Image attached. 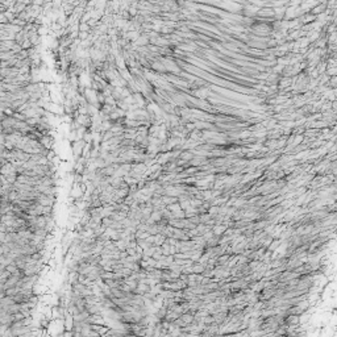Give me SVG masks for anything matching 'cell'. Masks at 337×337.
Returning <instances> with one entry per match:
<instances>
[{
    "label": "cell",
    "mask_w": 337,
    "mask_h": 337,
    "mask_svg": "<svg viewBox=\"0 0 337 337\" xmlns=\"http://www.w3.org/2000/svg\"><path fill=\"white\" fill-rule=\"evenodd\" d=\"M13 173H16V166L12 162H6L0 167V174L2 175H8V174H13Z\"/></svg>",
    "instance_id": "1"
}]
</instances>
